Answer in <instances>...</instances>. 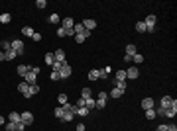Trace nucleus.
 Here are the masks:
<instances>
[{"instance_id":"f257e3e1","label":"nucleus","mask_w":177,"mask_h":131,"mask_svg":"<svg viewBox=\"0 0 177 131\" xmlns=\"http://www.w3.org/2000/svg\"><path fill=\"white\" fill-rule=\"evenodd\" d=\"M155 22H157V18H155L154 14H150V16L144 20L146 28H148V32H154V30H155Z\"/></svg>"},{"instance_id":"f03ea898","label":"nucleus","mask_w":177,"mask_h":131,"mask_svg":"<svg viewBox=\"0 0 177 131\" xmlns=\"http://www.w3.org/2000/svg\"><path fill=\"white\" fill-rule=\"evenodd\" d=\"M12 51H14L16 55L24 53V41L22 39H14V41H12Z\"/></svg>"},{"instance_id":"7ed1b4c3","label":"nucleus","mask_w":177,"mask_h":131,"mask_svg":"<svg viewBox=\"0 0 177 131\" xmlns=\"http://www.w3.org/2000/svg\"><path fill=\"white\" fill-rule=\"evenodd\" d=\"M71 73H73V69L67 65V63H63L61 69H59V77H61V78H69V77H71Z\"/></svg>"},{"instance_id":"20e7f679","label":"nucleus","mask_w":177,"mask_h":131,"mask_svg":"<svg viewBox=\"0 0 177 131\" xmlns=\"http://www.w3.org/2000/svg\"><path fill=\"white\" fill-rule=\"evenodd\" d=\"M173 104H175V100L171 98V96H163V98H161V102H159V108L167 110V108H171Z\"/></svg>"},{"instance_id":"39448f33","label":"nucleus","mask_w":177,"mask_h":131,"mask_svg":"<svg viewBox=\"0 0 177 131\" xmlns=\"http://www.w3.org/2000/svg\"><path fill=\"white\" fill-rule=\"evenodd\" d=\"M20 121H22L24 125H30V123H33L32 112H24V114H20Z\"/></svg>"},{"instance_id":"423d86ee","label":"nucleus","mask_w":177,"mask_h":131,"mask_svg":"<svg viewBox=\"0 0 177 131\" xmlns=\"http://www.w3.org/2000/svg\"><path fill=\"white\" fill-rule=\"evenodd\" d=\"M138 75H140L138 67H128L126 69V78H138Z\"/></svg>"},{"instance_id":"0eeeda50","label":"nucleus","mask_w":177,"mask_h":131,"mask_svg":"<svg viewBox=\"0 0 177 131\" xmlns=\"http://www.w3.org/2000/svg\"><path fill=\"white\" fill-rule=\"evenodd\" d=\"M53 57H55V63H61V65L65 63V51L63 49H57L55 53H53Z\"/></svg>"},{"instance_id":"6e6552de","label":"nucleus","mask_w":177,"mask_h":131,"mask_svg":"<svg viewBox=\"0 0 177 131\" xmlns=\"http://www.w3.org/2000/svg\"><path fill=\"white\" fill-rule=\"evenodd\" d=\"M152 108H154V98H144L142 100V110H144V112L146 110H152Z\"/></svg>"},{"instance_id":"1a4fd4ad","label":"nucleus","mask_w":177,"mask_h":131,"mask_svg":"<svg viewBox=\"0 0 177 131\" xmlns=\"http://www.w3.org/2000/svg\"><path fill=\"white\" fill-rule=\"evenodd\" d=\"M39 92V84L35 82V84H30V90H28V94H26V98H32L33 94H37Z\"/></svg>"},{"instance_id":"9d476101","label":"nucleus","mask_w":177,"mask_h":131,"mask_svg":"<svg viewBox=\"0 0 177 131\" xmlns=\"http://www.w3.org/2000/svg\"><path fill=\"white\" fill-rule=\"evenodd\" d=\"M73 32H75V35H85V32H87V30H85V26H83V24L79 22V24H75V26H73Z\"/></svg>"},{"instance_id":"9b49d317","label":"nucleus","mask_w":177,"mask_h":131,"mask_svg":"<svg viewBox=\"0 0 177 131\" xmlns=\"http://www.w3.org/2000/svg\"><path fill=\"white\" fill-rule=\"evenodd\" d=\"M81 24L85 26V30H88V32H93V30L97 28V22H95V20H83Z\"/></svg>"},{"instance_id":"f8f14e48","label":"nucleus","mask_w":177,"mask_h":131,"mask_svg":"<svg viewBox=\"0 0 177 131\" xmlns=\"http://www.w3.org/2000/svg\"><path fill=\"white\" fill-rule=\"evenodd\" d=\"M16 73H18L20 77H26V75L30 73V67H28V65H18V69H16Z\"/></svg>"},{"instance_id":"ddd939ff","label":"nucleus","mask_w":177,"mask_h":131,"mask_svg":"<svg viewBox=\"0 0 177 131\" xmlns=\"http://www.w3.org/2000/svg\"><path fill=\"white\" fill-rule=\"evenodd\" d=\"M75 26V20L73 18H63V30H71Z\"/></svg>"},{"instance_id":"4468645a","label":"nucleus","mask_w":177,"mask_h":131,"mask_svg":"<svg viewBox=\"0 0 177 131\" xmlns=\"http://www.w3.org/2000/svg\"><path fill=\"white\" fill-rule=\"evenodd\" d=\"M28 90H30V84H28L26 80H24V82H20V84H18V92H22L24 96L28 94Z\"/></svg>"},{"instance_id":"2eb2a0df","label":"nucleus","mask_w":177,"mask_h":131,"mask_svg":"<svg viewBox=\"0 0 177 131\" xmlns=\"http://www.w3.org/2000/svg\"><path fill=\"white\" fill-rule=\"evenodd\" d=\"M88 78H91V80H99V78H100V71H99V69L88 71Z\"/></svg>"},{"instance_id":"dca6fc26","label":"nucleus","mask_w":177,"mask_h":131,"mask_svg":"<svg viewBox=\"0 0 177 131\" xmlns=\"http://www.w3.org/2000/svg\"><path fill=\"white\" fill-rule=\"evenodd\" d=\"M24 78H26V82H28V84H35V78H37V75H33L32 71H30V73H28Z\"/></svg>"},{"instance_id":"f3484780","label":"nucleus","mask_w":177,"mask_h":131,"mask_svg":"<svg viewBox=\"0 0 177 131\" xmlns=\"http://www.w3.org/2000/svg\"><path fill=\"white\" fill-rule=\"evenodd\" d=\"M85 108H87L88 112H93V110H95V98H85Z\"/></svg>"},{"instance_id":"a211bd4d","label":"nucleus","mask_w":177,"mask_h":131,"mask_svg":"<svg viewBox=\"0 0 177 131\" xmlns=\"http://www.w3.org/2000/svg\"><path fill=\"white\" fill-rule=\"evenodd\" d=\"M114 80H126V71H124V69L116 71V75H114Z\"/></svg>"},{"instance_id":"6ab92c4d","label":"nucleus","mask_w":177,"mask_h":131,"mask_svg":"<svg viewBox=\"0 0 177 131\" xmlns=\"http://www.w3.org/2000/svg\"><path fill=\"white\" fill-rule=\"evenodd\" d=\"M126 55H130V57H134V55H136V45H134V43H128V45H126Z\"/></svg>"},{"instance_id":"aec40b11","label":"nucleus","mask_w":177,"mask_h":131,"mask_svg":"<svg viewBox=\"0 0 177 131\" xmlns=\"http://www.w3.org/2000/svg\"><path fill=\"white\" fill-rule=\"evenodd\" d=\"M8 121H12V123H18V121H20V114H18V112H12L10 116H8Z\"/></svg>"},{"instance_id":"412c9836","label":"nucleus","mask_w":177,"mask_h":131,"mask_svg":"<svg viewBox=\"0 0 177 131\" xmlns=\"http://www.w3.org/2000/svg\"><path fill=\"white\" fill-rule=\"evenodd\" d=\"M45 63H47V67H51L53 63H55V57H53V53H45Z\"/></svg>"},{"instance_id":"4be33fe9","label":"nucleus","mask_w":177,"mask_h":131,"mask_svg":"<svg viewBox=\"0 0 177 131\" xmlns=\"http://www.w3.org/2000/svg\"><path fill=\"white\" fill-rule=\"evenodd\" d=\"M81 98H93L91 88H83V90H81Z\"/></svg>"},{"instance_id":"5701e85b","label":"nucleus","mask_w":177,"mask_h":131,"mask_svg":"<svg viewBox=\"0 0 177 131\" xmlns=\"http://www.w3.org/2000/svg\"><path fill=\"white\" fill-rule=\"evenodd\" d=\"M136 32H140V33L148 32V28H146V24H144V22H138V24H136Z\"/></svg>"},{"instance_id":"b1692460","label":"nucleus","mask_w":177,"mask_h":131,"mask_svg":"<svg viewBox=\"0 0 177 131\" xmlns=\"http://www.w3.org/2000/svg\"><path fill=\"white\" fill-rule=\"evenodd\" d=\"M57 100H59V104H61V106H65L67 102H69V98H67V94H63V92H61V94L57 96Z\"/></svg>"},{"instance_id":"393cba45","label":"nucleus","mask_w":177,"mask_h":131,"mask_svg":"<svg viewBox=\"0 0 177 131\" xmlns=\"http://www.w3.org/2000/svg\"><path fill=\"white\" fill-rule=\"evenodd\" d=\"M122 94H124V92L118 90V88H112V90H110V96H112V98H120Z\"/></svg>"},{"instance_id":"a878e982","label":"nucleus","mask_w":177,"mask_h":131,"mask_svg":"<svg viewBox=\"0 0 177 131\" xmlns=\"http://www.w3.org/2000/svg\"><path fill=\"white\" fill-rule=\"evenodd\" d=\"M10 20H12L10 14H2L0 16V24H10Z\"/></svg>"},{"instance_id":"bb28decb","label":"nucleus","mask_w":177,"mask_h":131,"mask_svg":"<svg viewBox=\"0 0 177 131\" xmlns=\"http://www.w3.org/2000/svg\"><path fill=\"white\" fill-rule=\"evenodd\" d=\"M53 114H55L57 118L61 120V118H63V114H65V110H63V106H59V108H55V110H53Z\"/></svg>"},{"instance_id":"cd10ccee","label":"nucleus","mask_w":177,"mask_h":131,"mask_svg":"<svg viewBox=\"0 0 177 131\" xmlns=\"http://www.w3.org/2000/svg\"><path fill=\"white\" fill-rule=\"evenodd\" d=\"M0 47H2V51L6 53V51H10V49H12V43H10V41H2V43H0Z\"/></svg>"},{"instance_id":"c85d7f7f","label":"nucleus","mask_w":177,"mask_h":131,"mask_svg":"<svg viewBox=\"0 0 177 131\" xmlns=\"http://www.w3.org/2000/svg\"><path fill=\"white\" fill-rule=\"evenodd\" d=\"M132 61H134V63H136V65H140V63H144V57H142V55H140V53H136V55H134V57H132Z\"/></svg>"},{"instance_id":"c756f323","label":"nucleus","mask_w":177,"mask_h":131,"mask_svg":"<svg viewBox=\"0 0 177 131\" xmlns=\"http://www.w3.org/2000/svg\"><path fill=\"white\" fill-rule=\"evenodd\" d=\"M14 57H16V53L10 49V51H6V53H4V61H12Z\"/></svg>"},{"instance_id":"7c9ffc66","label":"nucleus","mask_w":177,"mask_h":131,"mask_svg":"<svg viewBox=\"0 0 177 131\" xmlns=\"http://www.w3.org/2000/svg\"><path fill=\"white\" fill-rule=\"evenodd\" d=\"M146 118H148V120H154L155 118V110L152 108V110H146Z\"/></svg>"},{"instance_id":"2f4dec72","label":"nucleus","mask_w":177,"mask_h":131,"mask_svg":"<svg viewBox=\"0 0 177 131\" xmlns=\"http://www.w3.org/2000/svg\"><path fill=\"white\" fill-rule=\"evenodd\" d=\"M22 33H24V35H28V37H30V35H33L35 32H33L32 28H28V26H26V28H22Z\"/></svg>"},{"instance_id":"473e14b6","label":"nucleus","mask_w":177,"mask_h":131,"mask_svg":"<svg viewBox=\"0 0 177 131\" xmlns=\"http://www.w3.org/2000/svg\"><path fill=\"white\" fill-rule=\"evenodd\" d=\"M61 120H63V121H71V120H73V114H71V112H65Z\"/></svg>"},{"instance_id":"72a5a7b5","label":"nucleus","mask_w":177,"mask_h":131,"mask_svg":"<svg viewBox=\"0 0 177 131\" xmlns=\"http://www.w3.org/2000/svg\"><path fill=\"white\" fill-rule=\"evenodd\" d=\"M59 22V16H57V14H51V16H49V24H57Z\"/></svg>"},{"instance_id":"f704fd0d","label":"nucleus","mask_w":177,"mask_h":131,"mask_svg":"<svg viewBox=\"0 0 177 131\" xmlns=\"http://www.w3.org/2000/svg\"><path fill=\"white\" fill-rule=\"evenodd\" d=\"M91 112H88L87 108H79V112H77V116H88Z\"/></svg>"},{"instance_id":"c9c22d12","label":"nucleus","mask_w":177,"mask_h":131,"mask_svg":"<svg viewBox=\"0 0 177 131\" xmlns=\"http://www.w3.org/2000/svg\"><path fill=\"white\" fill-rule=\"evenodd\" d=\"M51 80H61V77H59V71H51Z\"/></svg>"},{"instance_id":"e433bc0d","label":"nucleus","mask_w":177,"mask_h":131,"mask_svg":"<svg viewBox=\"0 0 177 131\" xmlns=\"http://www.w3.org/2000/svg\"><path fill=\"white\" fill-rule=\"evenodd\" d=\"M6 131H16V123L8 121V123H6Z\"/></svg>"},{"instance_id":"4c0bfd02","label":"nucleus","mask_w":177,"mask_h":131,"mask_svg":"<svg viewBox=\"0 0 177 131\" xmlns=\"http://www.w3.org/2000/svg\"><path fill=\"white\" fill-rule=\"evenodd\" d=\"M97 98H99V100H104V102H106V100H108V94H106V92H99V96H97Z\"/></svg>"},{"instance_id":"58836bf2","label":"nucleus","mask_w":177,"mask_h":131,"mask_svg":"<svg viewBox=\"0 0 177 131\" xmlns=\"http://www.w3.org/2000/svg\"><path fill=\"white\" fill-rule=\"evenodd\" d=\"M35 6H37V8H45V6H47V2H45V0H37V2H35Z\"/></svg>"},{"instance_id":"ea45409f","label":"nucleus","mask_w":177,"mask_h":131,"mask_svg":"<svg viewBox=\"0 0 177 131\" xmlns=\"http://www.w3.org/2000/svg\"><path fill=\"white\" fill-rule=\"evenodd\" d=\"M26 129V125H24L22 121H18V123H16V131H24Z\"/></svg>"},{"instance_id":"a19ab883","label":"nucleus","mask_w":177,"mask_h":131,"mask_svg":"<svg viewBox=\"0 0 177 131\" xmlns=\"http://www.w3.org/2000/svg\"><path fill=\"white\" fill-rule=\"evenodd\" d=\"M85 39H87V37H85V35H75V41H77V43H83V41H85Z\"/></svg>"},{"instance_id":"79ce46f5","label":"nucleus","mask_w":177,"mask_h":131,"mask_svg":"<svg viewBox=\"0 0 177 131\" xmlns=\"http://www.w3.org/2000/svg\"><path fill=\"white\" fill-rule=\"evenodd\" d=\"M32 39H33V41H39V39H42V33H37V32H35V33L32 35Z\"/></svg>"},{"instance_id":"37998d69","label":"nucleus","mask_w":177,"mask_h":131,"mask_svg":"<svg viewBox=\"0 0 177 131\" xmlns=\"http://www.w3.org/2000/svg\"><path fill=\"white\" fill-rule=\"evenodd\" d=\"M155 131H169V127H167V125H157Z\"/></svg>"},{"instance_id":"c03bdc74","label":"nucleus","mask_w":177,"mask_h":131,"mask_svg":"<svg viewBox=\"0 0 177 131\" xmlns=\"http://www.w3.org/2000/svg\"><path fill=\"white\" fill-rule=\"evenodd\" d=\"M57 35H59V37H65V30H63V28H59V30H57Z\"/></svg>"},{"instance_id":"a18cd8bd","label":"nucleus","mask_w":177,"mask_h":131,"mask_svg":"<svg viewBox=\"0 0 177 131\" xmlns=\"http://www.w3.org/2000/svg\"><path fill=\"white\" fill-rule=\"evenodd\" d=\"M77 108H85V98H81L77 102Z\"/></svg>"},{"instance_id":"49530a36","label":"nucleus","mask_w":177,"mask_h":131,"mask_svg":"<svg viewBox=\"0 0 177 131\" xmlns=\"http://www.w3.org/2000/svg\"><path fill=\"white\" fill-rule=\"evenodd\" d=\"M51 69H53V71H59V69H61V63H53Z\"/></svg>"},{"instance_id":"de8ad7c7","label":"nucleus","mask_w":177,"mask_h":131,"mask_svg":"<svg viewBox=\"0 0 177 131\" xmlns=\"http://www.w3.org/2000/svg\"><path fill=\"white\" fill-rule=\"evenodd\" d=\"M39 71H42L39 67H32V73H33V75H39Z\"/></svg>"},{"instance_id":"09e8293b","label":"nucleus","mask_w":177,"mask_h":131,"mask_svg":"<svg viewBox=\"0 0 177 131\" xmlns=\"http://www.w3.org/2000/svg\"><path fill=\"white\" fill-rule=\"evenodd\" d=\"M75 131H85V123H79V125H77V129H75Z\"/></svg>"},{"instance_id":"8fccbe9b","label":"nucleus","mask_w":177,"mask_h":131,"mask_svg":"<svg viewBox=\"0 0 177 131\" xmlns=\"http://www.w3.org/2000/svg\"><path fill=\"white\" fill-rule=\"evenodd\" d=\"M65 35H75V32H73V28H71V30H65Z\"/></svg>"},{"instance_id":"3c124183","label":"nucleus","mask_w":177,"mask_h":131,"mask_svg":"<svg viewBox=\"0 0 177 131\" xmlns=\"http://www.w3.org/2000/svg\"><path fill=\"white\" fill-rule=\"evenodd\" d=\"M167 127H169V131H177V127H175V123H173V125H167Z\"/></svg>"},{"instance_id":"603ef678","label":"nucleus","mask_w":177,"mask_h":131,"mask_svg":"<svg viewBox=\"0 0 177 131\" xmlns=\"http://www.w3.org/2000/svg\"><path fill=\"white\" fill-rule=\"evenodd\" d=\"M0 61H4V51H0Z\"/></svg>"},{"instance_id":"864d4df0","label":"nucleus","mask_w":177,"mask_h":131,"mask_svg":"<svg viewBox=\"0 0 177 131\" xmlns=\"http://www.w3.org/2000/svg\"><path fill=\"white\" fill-rule=\"evenodd\" d=\"M0 125H4V118L2 116H0Z\"/></svg>"}]
</instances>
